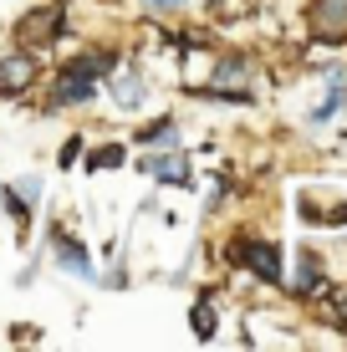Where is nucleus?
Here are the masks:
<instances>
[{
	"label": "nucleus",
	"instance_id": "obj_17",
	"mask_svg": "<svg viewBox=\"0 0 347 352\" xmlns=\"http://www.w3.org/2000/svg\"><path fill=\"white\" fill-rule=\"evenodd\" d=\"M41 265H46V250H31V261L16 271V281H10V286H16V291H31L36 281H41Z\"/></svg>",
	"mask_w": 347,
	"mask_h": 352
},
{
	"label": "nucleus",
	"instance_id": "obj_7",
	"mask_svg": "<svg viewBox=\"0 0 347 352\" xmlns=\"http://www.w3.org/2000/svg\"><path fill=\"white\" fill-rule=\"evenodd\" d=\"M138 174L159 189H194V159L184 148H138Z\"/></svg>",
	"mask_w": 347,
	"mask_h": 352
},
{
	"label": "nucleus",
	"instance_id": "obj_6",
	"mask_svg": "<svg viewBox=\"0 0 347 352\" xmlns=\"http://www.w3.org/2000/svg\"><path fill=\"white\" fill-rule=\"evenodd\" d=\"M225 261L245 265L260 286H281V281H286V261H281V245H276V240H250V235H240V240H230V245H225Z\"/></svg>",
	"mask_w": 347,
	"mask_h": 352
},
{
	"label": "nucleus",
	"instance_id": "obj_12",
	"mask_svg": "<svg viewBox=\"0 0 347 352\" xmlns=\"http://www.w3.org/2000/svg\"><path fill=\"white\" fill-rule=\"evenodd\" d=\"M0 220L16 225V240H26V235H31V220H36V204L21 199V189L10 184V179L0 184Z\"/></svg>",
	"mask_w": 347,
	"mask_h": 352
},
{
	"label": "nucleus",
	"instance_id": "obj_2",
	"mask_svg": "<svg viewBox=\"0 0 347 352\" xmlns=\"http://www.w3.org/2000/svg\"><path fill=\"white\" fill-rule=\"evenodd\" d=\"M41 250H46V265H52L56 276H67V281H82V286H98V281H102L98 250H92L67 220H52V225H46V245H41Z\"/></svg>",
	"mask_w": 347,
	"mask_h": 352
},
{
	"label": "nucleus",
	"instance_id": "obj_3",
	"mask_svg": "<svg viewBox=\"0 0 347 352\" xmlns=\"http://www.w3.org/2000/svg\"><path fill=\"white\" fill-rule=\"evenodd\" d=\"M153 77H148V67H143V56L128 52L123 56V67L113 72V77L102 82V97H107V107H113L117 118H138V113H148L153 107Z\"/></svg>",
	"mask_w": 347,
	"mask_h": 352
},
{
	"label": "nucleus",
	"instance_id": "obj_18",
	"mask_svg": "<svg viewBox=\"0 0 347 352\" xmlns=\"http://www.w3.org/2000/svg\"><path fill=\"white\" fill-rule=\"evenodd\" d=\"M41 332H46L41 322H16L10 327V342H41Z\"/></svg>",
	"mask_w": 347,
	"mask_h": 352
},
{
	"label": "nucleus",
	"instance_id": "obj_5",
	"mask_svg": "<svg viewBox=\"0 0 347 352\" xmlns=\"http://www.w3.org/2000/svg\"><path fill=\"white\" fill-rule=\"evenodd\" d=\"M71 26H77V6H67V0L31 6L26 16L16 21V41L21 46H36V52H46V46H67V31Z\"/></svg>",
	"mask_w": 347,
	"mask_h": 352
},
{
	"label": "nucleus",
	"instance_id": "obj_15",
	"mask_svg": "<svg viewBox=\"0 0 347 352\" xmlns=\"http://www.w3.org/2000/svg\"><path fill=\"white\" fill-rule=\"evenodd\" d=\"M138 10L153 16V21H179V16L194 10V0H138Z\"/></svg>",
	"mask_w": 347,
	"mask_h": 352
},
{
	"label": "nucleus",
	"instance_id": "obj_16",
	"mask_svg": "<svg viewBox=\"0 0 347 352\" xmlns=\"http://www.w3.org/2000/svg\"><path fill=\"white\" fill-rule=\"evenodd\" d=\"M10 184L21 189V199H26V204H36V210H41V199H46V179L36 174V168H26V174H16Z\"/></svg>",
	"mask_w": 347,
	"mask_h": 352
},
{
	"label": "nucleus",
	"instance_id": "obj_20",
	"mask_svg": "<svg viewBox=\"0 0 347 352\" xmlns=\"http://www.w3.org/2000/svg\"><path fill=\"white\" fill-rule=\"evenodd\" d=\"M205 6H214V0H205Z\"/></svg>",
	"mask_w": 347,
	"mask_h": 352
},
{
	"label": "nucleus",
	"instance_id": "obj_10",
	"mask_svg": "<svg viewBox=\"0 0 347 352\" xmlns=\"http://www.w3.org/2000/svg\"><path fill=\"white\" fill-rule=\"evenodd\" d=\"M306 31H312V41H322V46L347 41V0H312V6H306Z\"/></svg>",
	"mask_w": 347,
	"mask_h": 352
},
{
	"label": "nucleus",
	"instance_id": "obj_14",
	"mask_svg": "<svg viewBox=\"0 0 347 352\" xmlns=\"http://www.w3.org/2000/svg\"><path fill=\"white\" fill-rule=\"evenodd\" d=\"M82 148H87V133H82V128H71L67 138L56 143V153H52V168H56V174H71V168L82 164Z\"/></svg>",
	"mask_w": 347,
	"mask_h": 352
},
{
	"label": "nucleus",
	"instance_id": "obj_13",
	"mask_svg": "<svg viewBox=\"0 0 347 352\" xmlns=\"http://www.w3.org/2000/svg\"><path fill=\"white\" fill-rule=\"evenodd\" d=\"M291 291H296V296H322V291H327V281H322V256H317V250H302V256H296Z\"/></svg>",
	"mask_w": 347,
	"mask_h": 352
},
{
	"label": "nucleus",
	"instance_id": "obj_4",
	"mask_svg": "<svg viewBox=\"0 0 347 352\" xmlns=\"http://www.w3.org/2000/svg\"><path fill=\"white\" fill-rule=\"evenodd\" d=\"M41 77H46V62L36 46H0V102H26V97L41 92Z\"/></svg>",
	"mask_w": 347,
	"mask_h": 352
},
{
	"label": "nucleus",
	"instance_id": "obj_11",
	"mask_svg": "<svg viewBox=\"0 0 347 352\" xmlns=\"http://www.w3.org/2000/svg\"><path fill=\"white\" fill-rule=\"evenodd\" d=\"M189 332H194V342H214L220 337V301H214L210 286L189 301Z\"/></svg>",
	"mask_w": 347,
	"mask_h": 352
},
{
	"label": "nucleus",
	"instance_id": "obj_19",
	"mask_svg": "<svg viewBox=\"0 0 347 352\" xmlns=\"http://www.w3.org/2000/svg\"><path fill=\"white\" fill-rule=\"evenodd\" d=\"M67 6H98V0H67Z\"/></svg>",
	"mask_w": 347,
	"mask_h": 352
},
{
	"label": "nucleus",
	"instance_id": "obj_8",
	"mask_svg": "<svg viewBox=\"0 0 347 352\" xmlns=\"http://www.w3.org/2000/svg\"><path fill=\"white\" fill-rule=\"evenodd\" d=\"M123 138L133 143V153L138 148H184V123L174 113H159V118H143L138 128H128Z\"/></svg>",
	"mask_w": 347,
	"mask_h": 352
},
{
	"label": "nucleus",
	"instance_id": "obj_1",
	"mask_svg": "<svg viewBox=\"0 0 347 352\" xmlns=\"http://www.w3.org/2000/svg\"><path fill=\"white\" fill-rule=\"evenodd\" d=\"M41 113H87V107L102 102V77H92L87 67H77L71 56H62L52 72L41 77Z\"/></svg>",
	"mask_w": 347,
	"mask_h": 352
},
{
	"label": "nucleus",
	"instance_id": "obj_9",
	"mask_svg": "<svg viewBox=\"0 0 347 352\" xmlns=\"http://www.w3.org/2000/svg\"><path fill=\"white\" fill-rule=\"evenodd\" d=\"M128 153H133V143L128 138H98L92 143L87 138V148H82V174H92V179H102V174H123L128 168Z\"/></svg>",
	"mask_w": 347,
	"mask_h": 352
}]
</instances>
